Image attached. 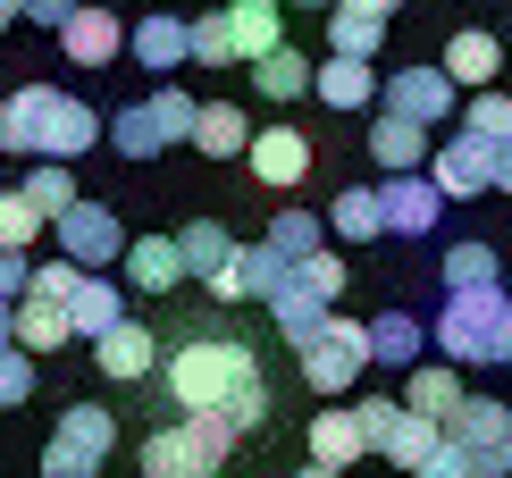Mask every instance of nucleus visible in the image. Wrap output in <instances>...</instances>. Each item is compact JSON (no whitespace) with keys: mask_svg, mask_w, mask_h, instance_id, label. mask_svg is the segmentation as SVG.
<instances>
[{"mask_svg":"<svg viewBox=\"0 0 512 478\" xmlns=\"http://www.w3.org/2000/svg\"><path fill=\"white\" fill-rule=\"evenodd\" d=\"M261 378V361H252V344L236 336H185L177 353H160V386L177 411H219L227 395H244V386Z\"/></svg>","mask_w":512,"mask_h":478,"instance_id":"f257e3e1","label":"nucleus"},{"mask_svg":"<svg viewBox=\"0 0 512 478\" xmlns=\"http://www.w3.org/2000/svg\"><path fill=\"white\" fill-rule=\"evenodd\" d=\"M429 185L445 202H479V193H496V143H479L471 126H454L445 143H429Z\"/></svg>","mask_w":512,"mask_h":478,"instance_id":"0eeeda50","label":"nucleus"},{"mask_svg":"<svg viewBox=\"0 0 512 478\" xmlns=\"http://www.w3.org/2000/svg\"><path fill=\"white\" fill-rule=\"evenodd\" d=\"M261 244H277L286 260H311L319 252V219H311V210H277V227L261 235Z\"/></svg>","mask_w":512,"mask_h":478,"instance_id":"79ce46f5","label":"nucleus"},{"mask_svg":"<svg viewBox=\"0 0 512 478\" xmlns=\"http://www.w3.org/2000/svg\"><path fill=\"white\" fill-rule=\"evenodd\" d=\"M378 42H387V17L328 9V51H345V59H378Z\"/></svg>","mask_w":512,"mask_h":478,"instance_id":"72a5a7b5","label":"nucleus"},{"mask_svg":"<svg viewBox=\"0 0 512 478\" xmlns=\"http://www.w3.org/2000/svg\"><path fill=\"white\" fill-rule=\"evenodd\" d=\"M194 110H202V101L185 93L177 76H160V93H152V118L168 126V143H185V135H194Z\"/></svg>","mask_w":512,"mask_h":478,"instance_id":"a19ab883","label":"nucleus"},{"mask_svg":"<svg viewBox=\"0 0 512 478\" xmlns=\"http://www.w3.org/2000/svg\"><path fill=\"white\" fill-rule=\"evenodd\" d=\"M76 277H84V269H76L68 252H59V260H34V277H26V294H42V302H68V294H76Z\"/></svg>","mask_w":512,"mask_h":478,"instance_id":"c03bdc74","label":"nucleus"},{"mask_svg":"<svg viewBox=\"0 0 512 478\" xmlns=\"http://www.w3.org/2000/svg\"><path fill=\"white\" fill-rule=\"evenodd\" d=\"M227 9H261V0H227Z\"/></svg>","mask_w":512,"mask_h":478,"instance_id":"bf43d9fd","label":"nucleus"},{"mask_svg":"<svg viewBox=\"0 0 512 478\" xmlns=\"http://www.w3.org/2000/svg\"><path fill=\"white\" fill-rule=\"evenodd\" d=\"M294 478H345V470H336V462H311V470H294Z\"/></svg>","mask_w":512,"mask_h":478,"instance_id":"4d7b16f0","label":"nucleus"},{"mask_svg":"<svg viewBox=\"0 0 512 478\" xmlns=\"http://www.w3.org/2000/svg\"><path fill=\"white\" fill-rule=\"evenodd\" d=\"M42 118H51V84H17L0 101V151H42Z\"/></svg>","mask_w":512,"mask_h":478,"instance_id":"bb28decb","label":"nucleus"},{"mask_svg":"<svg viewBox=\"0 0 512 478\" xmlns=\"http://www.w3.org/2000/svg\"><path fill=\"white\" fill-rule=\"evenodd\" d=\"M437 269H445V286H504V252L496 244H454Z\"/></svg>","mask_w":512,"mask_h":478,"instance_id":"c9c22d12","label":"nucleus"},{"mask_svg":"<svg viewBox=\"0 0 512 478\" xmlns=\"http://www.w3.org/2000/svg\"><path fill=\"white\" fill-rule=\"evenodd\" d=\"M277 9H311V17H328V9H336V0H277Z\"/></svg>","mask_w":512,"mask_h":478,"instance_id":"864d4df0","label":"nucleus"},{"mask_svg":"<svg viewBox=\"0 0 512 478\" xmlns=\"http://www.w3.org/2000/svg\"><path fill=\"white\" fill-rule=\"evenodd\" d=\"M9 311H17V302H0V344H9Z\"/></svg>","mask_w":512,"mask_h":478,"instance_id":"13d9d810","label":"nucleus"},{"mask_svg":"<svg viewBox=\"0 0 512 478\" xmlns=\"http://www.w3.org/2000/svg\"><path fill=\"white\" fill-rule=\"evenodd\" d=\"M51 445L84 453V462H110V445H118V411H110V403H68V411H59V428H51Z\"/></svg>","mask_w":512,"mask_h":478,"instance_id":"4be33fe9","label":"nucleus"},{"mask_svg":"<svg viewBox=\"0 0 512 478\" xmlns=\"http://www.w3.org/2000/svg\"><path fill=\"white\" fill-rule=\"evenodd\" d=\"M504 286H445V319L429 328V344L454 369H479V361H496V328H504Z\"/></svg>","mask_w":512,"mask_h":478,"instance_id":"7ed1b4c3","label":"nucleus"},{"mask_svg":"<svg viewBox=\"0 0 512 478\" xmlns=\"http://www.w3.org/2000/svg\"><path fill=\"white\" fill-rule=\"evenodd\" d=\"M294 361H303V386L311 395H353L361 386V369H370V319H345V311H328L319 328L294 344Z\"/></svg>","mask_w":512,"mask_h":478,"instance_id":"f03ea898","label":"nucleus"},{"mask_svg":"<svg viewBox=\"0 0 512 478\" xmlns=\"http://www.w3.org/2000/svg\"><path fill=\"white\" fill-rule=\"evenodd\" d=\"M93 369H101L110 386H135V378H152V369H160V336L143 328V319H118L110 336H93Z\"/></svg>","mask_w":512,"mask_h":478,"instance_id":"ddd939ff","label":"nucleus"},{"mask_svg":"<svg viewBox=\"0 0 512 478\" xmlns=\"http://www.w3.org/2000/svg\"><path fill=\"white\" fill-rule=\"evenodd\" d=\"M202 151V160H244V143H252V118L236 110V101H202L194 110V135H185Z\"/></svg>","mask_w":512,"mask_h":478,"instance_id":"5701e85b","label":"nucleus"},{"mask_svg":"<svg viewBox=\"0 0 512 478\" xmlns=\"http://www.w3.org/2000/svg\"><path fill=\"white\" fill-rule=\"evenodd\" d=\"M445 437L462 445L471 478H504V470H512V403H496V395H462L454 420H445Z\"/></svg>","mask_w":512,"mask_h":478,"instance_id":"423d86ee","label":"nucleus"},{"mask_svg":"<svg viewBox=\"0 0 512 478\" xmlns=\"http://www.w3.org/2000/svg\"><path fill=\"white\" fill-rule=\"evenodd\" d=\"M42 478H101V462H84L68 445H42Z\"/></svg>","mask_w":512,"mask_h":478,"instance_id":"49530a36","label":"nucleus"},{"mask_svg":"<svg viewBox=\"0 0 512 478\" xmlns=\"http://www.w3.org/2000/svg\"><path fill=\"white\" fill-rule=\"evenodd\" d=\"M244 160H252V177H261L269 193H294L311 177V135H303V126H252Z\"/></svg>","mask_w":512,"mask_h":478,"instance_id":"9d476101","label":"nucleus"},{"mask_svg":"<svg viewBox=\"0 0 512 478\" xmlns=\"http://www.w3.org/2000/svg\"><path fill=\"white\" fill-rule=\"evenodd\" d=\"M76 17V0H26V26H42V34H59Z\"/></svg>","mask_w":512,"mask_h":478,"instance_id":"09e8293b","label":"nucleus"},{"mask_svg":"<svg viewBox=\"0 0 512 478\" xmlns=\"http://www.w3.org/2000/svg\"><path fill=\"white\" fill-rule=\"evenodd\" d=\"M345 260H336L328 244H319L311 260H286V277H277V294H269V319H277V328H286L294 344H303L311 328H319V319H328L336 311V294H345Z\"/></svg>","mask_w":512,"mask_h":478,"instance_id":"39448f33","label":"nucleus"},{"mask_svg":"<svg viewBox=\"0 0 512 478\" xmlns=\"http://www.w3.org/2000/svg\"><path fill=\"white\" fill-rule=\"evenodd\" d=\"M496 361H512V311H504V328H496Z\"/></svg>","mask_w":512,"mask_h":478,"instance_id":"6e6d98bb","label":"nucleus"},{"mask_svg":"<svg viewBox=\"0 0 512 478\" xmlns=\"http://www.w3.org/2000/svg\"><path fill=\"white\" fill-rule=\"evenodd\" d=\"M17 17H26V0H0V34H9V26H17Z\"/></svg>","mask_w":512,"mask_h":478,"instance_id":"5fc2aeb1","label":"nucleus"},{"mask_svg":"<svg viewBox=\"0 0 512 478\" xmlns=\"http://www.w3.org/2000/svg\"><path fill=\"white\" fill-rule=\"evenodd\" d=\"M387 110L420 118V126H445L454 118V76L445 68H387Z\"/></svg>","mask_w":512,"mask_h":478,"instance_id":"4468645a","label":"nucleus"},{"mask_svg":"<svg viewBox=\"0 0 512 478\" xmlns=\"http://www.w3.org/2000/svg\"><path fill=\"white\" fill-rule=\"evenodd\" d=\"M378 210H387V235L420 244V235H437V210H445V193L429 185V168H403V177H387V185H378Z\"/></svg>","mask_w":512,"mask_h":478,"instance_id":"9b49d317","label":"nucleus"},{"mask_svg":"<svg viewBox=\"0 0 512 478\" xmlns=\"http://www.w3.org/2000/svg\"><path fill=\"white\" fill-rule=\"evenodd\" d=\"M496 193H512V143H496Z\"/></svg>","mask_w":512,"mask_h":478,"instance_id":"603ef678","label":"nucleus"},{"mask_svg":"<svg viewBox=\"0 0 512 478\" xmlns=\"http://www.w3.org/2000/svg\"><path fill=\"white\" fill-rule=\"evenodd\" d=\"M9 344H26V353H59V344H68V302L17 294V311H9Z\"/></svg>","mask_w":512,"mask_h":478,"instance_id":"393cba45","label":"nucleus"},{"mask_svg":"<svg viewBox=\"0 0 512 478\" xmlns=\"http://www.w3.org/2000/svg\"><path fill=\"white\" fill-rule=\"evenodd\" d=\"M126 286L135 294H168L185 277V252H177V235H126Z\"/></svg>","mask_w":512,"mask_h":478,"instance_id":"a211bd4d","label":"nucleus"},{"mask_svg":"<svg viewBox=\"0 0 512 478\" xmlns=\"http://www.w3.org/2000/svg\"><path fill=\"white\" fill-rule=\"evenodd\" d=\"M328 227L345 235V244H378V235H387V210H378V185H345L328 202Z\"/></svg>","mask_w":512,"mask_h":478,"instance_id":"2f4dec72","label":"nucleus"},{"mask_svg":"<svg viewBox=\"0 0 512 478\" xmlns=\"http://www.w3.org/2000/svg\"><path fill=\"white\" fill-rule=\"evenodd\" d=\"M185 34H194V59H202V68H236V26H227V9L185 17Z\"/></svg>","mask_w":512,"mask_h":478,"instance_id":"58836bf2","label":"nucleus"},{"mask_svg":"<svg viewBox=\"0 0 512 478\" xmlns=\"http://www.w3.org/2000/svg\"><path fill=\"white\" fill-rule=\"evenodd\" d=\"M403 403L412 411H429V420H454V403H462V378H454V361H412L403 369Z\"/></svg>","mask_w":512,"mask_h":478,"instance_id":"a878e982","label":"nucleus"},{"mask_svg":"<svg viewBox=\"0 0 512 478\" xmlns=\"http://www.w3.org/2000/svg\"><path fill=\"white\" fill-rule=\"evenodd\" d=\"M277 277H286V252H277V244H236L219 269L202 277V286L219 294V302H269V294H277Z\"/></svg>","mask_w":512,"mask_h":478,"instance_id":"1a4fd4ad","label":"nucleus"},{"mask_svg":"<svg viewBox=\"0 0 512 478\" xmlns=\"http://www.w3.org/2000/svg\"><path fill=\"white\" fill-rule=\"evenodd\" d=\"M353 411H361V437H370V445L387 437V420H395V403H387V395H378V403H353Z\"/></svg>","mask_w":512,"mask_h":478,"instance_id":"8fccbe9b","label":"nucleus"},{"mask_svg":"<svg viewBox=\"0 0 512 478\" xmlns=\"http://www.w3.org/2000/svg\"><path fill=\"white\" fill-rule=\"evenodd\" d=\"M177 252H185V277H210L227 252H236V235H227L219 219H185L177 227Z\"/></svg>","mask_w":512,"mask_h":478,"instance_id":"473e14b6","label":"nucleus"},{"mask_svg":"<svg viewBox=\"0 0 512 478\" xmlns=\"http://www.w3.org/2000/svg\"><path fill=\"white\" fill-rule=\"evenodd\" d=\"M454 126H471L479 143H512V93H496V84H479V93H471V110H462Z\"/></svg>","mask_w":512,"mask_h":478,"instance_id":"4c0bfd02","label":"nucleus"},{"mask_svg":"<svg viewBox=\"0 0 512 478\" xmlns=\"http://www.w3.org/2000/svg\"><path fill=\"white\" fill-rule=\"evenodd\" d=\"M227 26H236V68H252L261 51H277V0H261V9H227Z\"/></svg>","mask_w":512,"mask_h":478,"instance_id":"f704fd0d","label":"nucleus"},{"mask_svg":"<svg viewBox=\"0 0 512 478\" xmlns=\"http://www.w3.org/2000/svg\"><path fill=\"white\" fill-rule=\"evenodd\" d=\"M311 93L328 101V110H370L378 101V59H345V51H328L311 68Z\"/></svg>","mask_w":512,"mask_h":478,"instance_id":"f3484780","label":"nucleus"},{"mask_svg":"<svg viewBox=\"0 0 512 478\" xmlns=\"http://www.w3.org/2000/svg\"><path fill=\"white\" fill-rule=\"evenodd\" d=\"M227 428L210 420V411H177L168 428L143 437V478H219L227 470Z\"/></svg>","mask_w":512,"mask_h":478,"instance_id":"20e7f679","label":"nucleus"},{"mask_svg":"<svg viewBox=\"0 0 512 478\" xmlns=\"http://www.w3.org/2000/svg\"><path fill=\"white\" fill-rule=\"evenodd\" d=\"M336 9H361V17H395L403 0H336Z\"/></svg>","mask_w":512,"mask_h":478,"instance_id":"3c124183","label":"nucleus"},{"mask_svg":"<svg viewBox=\"0 0 512 478\" xmlns=\"http://www.w3.org/2000/svg\"><path fill=\"white\" fill-rule=\"evenodd\" d=\"M26 193H34V210H42V219H59V210L76 202V177H68V160H34Z\"/></svg>","mask_w":512,"mask_h":478,"instance_id":"ea45409f","label":"nucleus"},{"mask_svg":"<svg viewBox=\"0 0 512 478\" xmlns=\"http://www.w3.org/2000/svg\"><path fill=\"white\" fill-rule=\"evenodd\" d=\"M370 361H387V369L429 361V328H420L412 311H378V319H370Z\"/></svg>","mask_w":512,"mask_h":478,"instance_id":"c85d7f7f","label":"nucleus"},{"mask_svg":"<svg viewBox=\"0 0 512 478\" xmlns=\"http://www.w3.org/2000/svg\"><path fill=\"white\" fill-rule=\"evenodd\" d=\"M51 235H59V252H68L76 269H118V252H126L118 210H110V202H84V193L51 219Z\"/></svg>","mask_w":512,"mask_h":478,"instance_id":"6e6552de","label":"nucleus"},{"mask_svg":"<svg viewBox=\"0 0 512 478\" xmlns=\"http://www.w3.org/2000/svg\"><path fill=\"white\" fill-rule=\"evenodd\" d=\"M437 437H445V420H429V411H412V403H395L387 437H378L370 453H387V462H403V470H420V453H429Z\"/></svg>","mask_w":512,"mask_h":478,"instance_id":"7c9ffc66","label":"nucleus"},{"mask_svg":"<svg viewBox=\"0 0 512 478\" xmlns=\"http://www.w3.org/2000/svg\"><path fill=\"white\" fill-rule=\"evenodd\" d=\"M118 319H126V311H118V286H110L101 269H84L76 294H68V336H110Z\"/></svg>","mask_w":512,"mask_h":478,"instance_id":"cd10ccee","label":"nucleus"},{"mask_svg":"<svg viewBox=\"0 0 512 478\" xmlns=\"http://www.w3.org/2000/svg\"><path fill=\"white\" fill-rule=\"evenodd\" d=\"M34 403V353L26 344H0V411Z\"/></svg>","mask_w":512,"mask_h":478,"instance_id":"37998d69","label":"nucleus"},{"mask_svg":"<svg viewBox=\"0 0 512 478\" xmlns=\"http://www.w3.org/2000/svg\"><path fill=\"white\" fill-rule=\"evenodd\" d=\"M101 135L118 143V160H160L168 151V126L152 118V101H126L118 118H101Z\"/></svg>","mask_w":512,"mask_h":478,"instance_id":"c756f323","label":"nucleus"},{"mask_svg":"<svg viewBox=\"0 0 512 478\" xmlns=\"http://www.w3.org/2000/svg\"><path fill=\"white\" fill-rule=\"evenodd\" d=\"M59 51H68V68H110V59L126 51L118 9H101V0H76V17L59 26Z\"/></svg>","mask_w":512,"mask_h":478,"instance_id":"f8f14e48","label":"nucleus"},{"mask_svg":"<svg viewBox=\"0 0 512 478\" xmlns=\"http://www.w3.org/2000/svg\"><path fill=\"white\" fill-rule=\"evenodd\" d=\"M437 68L454 76V93H479V84H496V68H504V42L487 34V26H462L454 42H445Z\"/></svg>","mask_w":512,"mask_h":478,"instance_id":"6ab92c4d","label":"nucleus"},{"mask_svg":"<svg viewBox=\"0 0 512 478\" xmlns=\"http://www.w3.org/2000/svg\"><path fill=\"white\" fill-rule=\"evenodd\" d=\"M101 143V110L76 93H51V118H42V151L34 160H84V151Z\"/></svg>","mask_w":512,"mask_h":478,"instance_id":"dca6fc26","label":"nucleus"},{"mask_svg":"<svg viewBox=\"0 0 512 478\" xmlns=\"http://www.w3.org/2000/svg\"><path fill=\"white\" fill-rule=\"evenodd\" d=\"M311 68H319V59H303L294 42H277V51L252 59V93H261V101H303L311 93Z\"/></svg>","mask_w":512,"mask_h":478,"instance_id":"b1692460","label":"nucleus"},{"mask_svg":"<svg viewBox=\"0 0 512 478\" xmlns=\"http://www.w3.org/2000/svg\"><path fill=\"white\" fill-rule=\"evenodd\" d=\"M126 51H135V68L177 76L185 59H194V34H185V17H177V9H152V17H135V26H126Z\"/></svg>","mask_w":512,"mask_h":478,"instance_id":"2eb2a0df","label":"nucleus"},{"mask_svg":"<svg viewBox=\"0 0 512 478\" xmlns=\"http://www.w3.org/2000/svg\"><path fill=\"white\" fill-rule=\"evenodd\" d=\"M26 277H34V260L0 244V302H17V294H26Z\"/></svg>","mask_w":512,"mask_h":478,"instance_id":"de8ad7c7","label":"nucleus"},{"mask_svg":"<svg viewBox=\"0 0 512 478\" xmlns=\"http://www.w3.org/2000/svg\"><path fill=\"white\" fill-rule=\"evenodd\" d=\"M42 227H51V219L34 210V193H26V185H0V244H9V252H26Z\"/></svg>","mask_w":512,"mask_h":478,"instance_id":"e433bc0d","label":"nucleus"},{"mask_svg":"<svg viewBox=\"0 0 512 478\" xmlns=\"http://www.w3.org/2000/svg\"><path fill=\"white\" fill-rule=\"evenodd\" d=\"M361 453H370V437H361V411H353V403H319V411H311V462L353 470Z\"/></svg>","mask_w":512,"mask_h":478,"instance_id":"412c9836","label":"nucleus"},{"mask_svg":"<svg viewBox=\"0 0 512 478\" xmlns=\"http://www.w3.org/2000/svg\"><path fill=\"white\" fill-rule=\"evenodd\" d=\"M429 135H437V126L378 110V126H370V160L387 168V177H403V168H429Z\"/></svg>","mask_w":512,"mask_h":478,"instance_id":"aec40b11","label":"nucleus"},{"mask_svg":"<svg viewBox=\"0 0 512 478\" xmlns=\"http://www.w3.org/2000/svg\"><path fill=\"white\" fill-rule=\"evenodd\" d=\"M412 478H471V462H462V445H454V437H437L429 453H420V470H412Z\"/></svg>","mask_w":512,"mask_h":478,"instance_id":"a18cd8bd","label":"nucleus"}]
</instances>
